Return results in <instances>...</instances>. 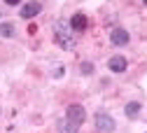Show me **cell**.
Listing matches in <instances>:
<instances>
[{
	"mask_svg": "<svg viewBox=\"0 0 147 133\" xmlns=\"http://www.w3.org/2000/svg\"><path fill=\"white\" fill-rule=\"evenodd\" d=\"M84 117H86V112H84V107L82 105H68V110H65V119H63V124H61V133H77L80 131V126L84 124Z\"/></svg>",
	"mask_w": 147,
	"mask_h": 133,
	"instance_id": "1",
	"label": "cell"
},
{
	"mask_svg": "<svg viewBox=\"0 0 147 133\" xmlns=\"http://www.w3.org/2000/svg\"><path fill=\"white\" fill-rule=\"evenodd\" d=\"M75 30L70 28V21L65 19H59L56 24H54V37H56V42L63 47V49H72L75 47Z\"/></svg>",
	"mask_w": 147,
	"mask_h": 133,
	"instance_id": "2",
	"label": "cell"
},
{
	"mask_svg": "<svg viewBox=\"0 0 147 133\" xmlns=\"http://www.w3.org/2000/svg\"><path fill=\"white\" fill-rule=\"evenodd\" d=\"M96 128L100 133H112L115 131V119L107 112H96Z\"/></svg>",
	"mask_w": 147,
	"mask_h": 133,
	"instance_id": "3",
	"label": "cell"
},
{
	"mask_svg": "<svg viewBox=\"0 0 147 133\" xmlns=\"http://www.w3.org/2000/svg\"><path fill=\"white\" fill-rule=\"evenodd\" d=\"M110 40H112L115 47H124V45H128L131 35H128L124 28H112V30H110Z\"/></svg>",
	"mask_w": 147,
	"mask_h": 133,
	"instance_id": "4",
	"label": "cell"
},
{
	"mask_svg": "<svg viewBox=\"0 0 147 133\" xmlns=\"http://www.w3.org/2000/svg\"><path fill=\"white\" fill-rule=\"evenodd\" d=\"M40 12H42V5L33 0V3H26V5L21 7V12H19V14H21L24 19H33V16H38Z\"/></svg>",
	"mask_w": 147,
	"mask_h": 133,
	"instance_id": "5",
	"label": "cell"
},
{
	"mask_svg": "<svg viewBox=\"0 0 147 133\" xmlns=\"http://www.w3.org/2000/svg\"><path fill=\"white\" fill-rule=\"evenodd\" d=\"M107 68L112 70V72H124V70L128 68V61L124 59V56H119V54H117V56H112V59L107 61Z\"/></svg>",
	"mask_w": 147,
	"mask_h": 133,
	"instance_id": "6",
	"label": "cell"
},
{
	"mask_svg": "<svg viewBox=\"0 0 147 133\" xmlns=\"http://www.w3.org/2000/svg\"><path fill=\"white\" fill-rule=\"evenodd\" d=\"M86 24H89V21H86V16H84V14H75V16L70 19V28L75 30V33L84 30V28H86Z\"/></svg>",
	"mask_w": 147,
	"mask_h": 133,
	"instance_id": "7",
	"label": "cell"
},
{
	"mask_svg": "<svg viewBox=\"0 0 147 133\" xmlns=\"http://www.w3.org/2000/svg\"><path fill=\"white\" fill-rule=\"evenodd\" d=\"M124 112H126V117H128V119H136V117L140 115V103H138V101H131V103H126Z\"/></svg>",
	"mask_w": 147,
	"mask_h": 133,
	"instance_id": "8",
	"label": "cell"
},
{
	"mask_svg": "<svg viewBox=\"0 0 147 133\" xmlns=\"http://www.w3.org/2000/svg\"><path fill=\"white\" fill-rule=\"evenodd\" d=\"M14 35V24H0V37H12Z\"/></svg>",
	"mask_w": 147,
	"mask_h": 133,
	"instance_id": "9",
	"label": "cell"
},
{
	"mask_svg": "<svg viewBox=\"0 0 147 133\" xmlns=\"http://www.w3.org/2000/svg\"><path fill=\"white\" fill-rule=\"evenodd\" d=\"M80 70H82L84 75H91V72H94V63H91V61H84V63L80 65Z\"/></svg>",
	"mask_w": 147,
	"mask_h": 133,
	"instance_id": "10",
	"label": "cell"
},
{
	"mask_svg": "<svg viewBox=\"0 0 147 133\" xmlns=\"http://www.w3.org/2000/svg\"><path fill=\"white\" fill-rule=\"evenodd\" d=\"M5 3H7V5H19L21 0H5Z\"/></svg>",
	"mask_w": 147,
	"mask_h": 133,
	"instance_id": "11",
	"label": "cell"
},
{
	"mask_svg": "<svg viewBox=\"0 0 147 133\" xmlns=\"http://www.w3.org/2000/svg\"><path fill=\"white\" fill-rule=\"evenodd\" d=\"M142 3H145V5H147V0H142Z\"/></svg>",
	"mask_w": 147,
	"mask_h": 133,
	"instance_id": "12",
	"label": "cell"
}]
</instances>
